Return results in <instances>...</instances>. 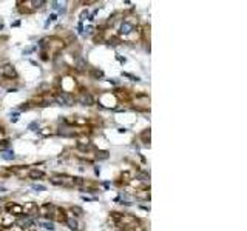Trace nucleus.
I'll use <instances>...</instances> for the list:
<instances>
[{
    "mask_svg": "<svg viewBox=\"0 0 247 231\" xmlns=\"http://www.w3.org/2000/svg\"><path fill=\"white\" fill-rule=\"evenodd\" d=\"M68 123H70L68 120H62V123L59 125V130H57L59 136H62V137H74V136L79 134V131H76V128L70 127Z\"/></svg>",
    "mask_w": 247,
    "mask_h": 231,
    "instance_id": "f257e3e1",
    "label": "nucleus"
},
{
    "mask_svg": "<svg viewBox=\"0 0 247 231\" xmlns=\"http://www.w3.org/2000/svg\"><path fill=\"white\" fill-rule=\"evenodd\" d=\"M56 100V103H59V105H67V106H71V105H74V102H76V99H74V96L71 94V92H59V96L54 99Z\"/></svg>",
    "mask_w": 247,
    "mask_h": 231,
    "instance_id": "f03ea898",
    "label": "nucleus"
},
{
    "mask_svg": "<svg viewBox=\"0 0 247 231\" xmlns=\"http://www.w3.org/2000/svg\"><path fill=\"white\" fill-rule=\"evenodd\" d=\"M0 74H2L5 79H10V80H13V79H17V71H16V68L11 65V63H6V65H3L2 68H0Z\"/></svg>",
    "mask_w": 247,
    "mask_h": 231,
    "instance_id": "7ed1b4c3",
    "label": "nucleus"
},
{
    "mask_svg": "<svg viewBox=\"0 0 247 231\" xmlns=\"http://www.w3.org/2000/svg\"><path fill=\"white\" fill-rule=\"evenodd\" d=\"M67 219H68V216H67L65 209H63V208L56 206V208H54V211H53V214H51V220H57V222H60V223H65V222H67Z\"/></svg>",
    "mask_w": 247,
    "mask_h": 231,
    "instance_id": "20e7f679",
    "label": "nucleus"
},
{
    "mask_svg": "<svg viewBox=\"0 0 247 231\" xmlns=\"http://www.w3.org/2000/svg\"><path fill=\"white\" fill-rule=\"evenodd\" d=\"M22 211H23V214H26V216H34V214L39 213V206H37L34 202H26L25 205H22Z\"/></svg>",
    "mask_w": 247,
    "mask_h": 231,
    "instance_id": "39448f33",
    "label": "nucleus"
},
{
    "mask_svg": "<svg viewBox=\"0 0 247 231\" xmlns=\"http://www.w3.org/2000/svg\"><path fill=\"white\" fill-rule=\"evenodd\" d=\"M79 103L80 105H83V106H91L93 103H94V99H93V96L90 94V92H87V91H83V92H80V96H79Z\"/></svg>",
    "mask_w": 247,
    "mask_h": 231,
    "instance_id": "423d86ee",
    "label": "nucleus"
},
{
    "mask_svg": "<svg viewBox=\"0 0 247 231\" xmlns=\"http://www.w3.org/2000/svg\"><path fill=\"white\" fill-rule=\"evenodd\" d=\"M6 211L11 216H17V217H23V211H22V205L20 203H10L6 206Z\"/></svg>",
    "mask_w": 247,
    "mask_h": 231,
    "instance_id": "0eeeda50",
    "label": "nucleus"
},
{
    "mask_svg": "<svg viewBox=\"0 0 247 231\" xmlns=\"http://www.w3.org/2000/svg\"><path fill=\"white\" fill-rule=\"evenodd\" d=\"M28 177H30V179H33V180H40V179H43V177H45V173H43V171H40V170H37V168H30V171H28Z\"/></svg>",
    "mask_w": 247,
    "mask_h": 231,
    "instance_id": "6e6552de",
    "label": "nucleus"
},
{
    "mask_svg": "<svg viewBox=\"0 0 247 231\" xmlns=\"http://www.w3.org/2000/svg\"><path fill=\"white\" fill-rule=\"evenodd\" d=\"M136 199L139 200H150V188H142V190H138L135 193Z\"/></svg>",
    "mask_w": 247,
    "mask_h": 231,
    "instance_id": "1a4fd4ad",
    "label": "nucleus"
},
{
    "mask_svg": "<svg viewBox=\"0 0 247 231\" xmlns=\"http://www.w3.org/2000/svg\"><path fill=\"white\" fill-rule=\"evenodd\" d=\"M74 68H76L79 72H85V71L88 69V65H87V62H85L82 57H77V59H76V63H74Z\"/></svg>",
    "mask_w": 247,
    "mask_h": 231,
    "instance_id": "9d476101",
    "label": "nucleus"
},
{
    "mask_svg": "<svg viewBox=\"0 0 247 231\" xmlns=\"http://www.w3.org/2000/svg\"><path fill=\"white\" fill-rule=\"evenodd\" d=\"M65 223H67V225H68V226H70L73 231H79V229H82V225H80V223H79V222H77V220L73 217V216H71V217H68Z\"/></svg>",
    "mask_w": 247,
    "mask_h": 231,
    "instance_id": "9b49d317",
    "label": "nucleus"
},
{
    "mask_svg": "<svg viewBox=\"0 0 247 231\" xmlns=\"http://www.w3.org/2000/svg\"><path fill=\"white\" fill-rule=\"evenodd\" d=\"M114 96H116L119 100H130V97H132L125 89H119V88H117V89H114Z\"/></svg>",
    "mask_w": 247,
    "mask_h": 231,
    "instance_id": "f8f14e48",
    "label": "nucleus"
},
{
    "mask_svg": "<svg viewBox=\"0 0 247 231\" xmlns=\"http://www.w3.org/2000/svg\"><path fill=\"white\" fill-rule=\"evenodd\" d=\"M135 29V25L133 23H130L128 20H124V23H122V26H120V33L122 34H128V33H132Z\"/></svg>",
    "mask_w": 247,
    "mask_h": 231,
    "instance_id": "ddd939ff",
    "label": "nucleus"
},
{
    "mask_svg": "<svg viewBox=\"0 0 247 231\" xmlns=\"http://www.w3.org/2000/svg\"><path fill=\"white\" fill-rule=\"evenodd\" d=\"M110 157V153L107 150H97L96 151V159L97 160H107Z\"/></svg>",
    "mask_w": 247,
    "mask_h": 231,
    "instance_id": "4468645a",
    "label": "nucleus"
},
{
    "mask_svg": "<svg viewBox=\"0 0 247 231\" xmlns=\"http://www.w3.org/2000/svg\"><path fill=\"white\" fill-rule=\"evenodd\" d=\"M17 225L25 228V229H28V228H33V220L31 219H25V220L20 219V220H17Z\"/></svg>",
    "mask_w": 247,
    "mask_h": 231,
    "instance_id": "2eb2a0df",
    "label": "nucleus"
},
{
    "mask_svg": "<svg viewBox=\"0 0 247 231\" xmlns=\"http://www.w3.org/2000/svg\"><path fill=\"white\" fill-rule=\"evenodd\" d=\"M17 5H19V11H20L22 14H31V13L34 11L33 8H28L23 2H17Z\"/></svg>",
    "mask_w": 247,
    "mask_h": 231,
    "instance_id": "dca6fc26",
    "label": "nucleus"
},
{
    "mask_svg": "<svg viewBox=\"0 0 247 231\" xmlns=\"http://www.w3.org/2000/svg\"><path fill=\"white\" fill-rule=\"evenodd\" d=\"M85 185V179L82 177H71V186H83Z\"/></svg>",
    "mask_w": 247,
    "mask_h": 231,
    "instance_id": "f3484780",
    "label": "nucleus"
},
{
    "mask_svg": "<svg viewBox=\"0 0 247 231\" xmlns=\"http://www.w3.org/2000/svg\"><path fill=\"white\" fill-rule=\"evenodd\" d=\"M70 211L76 216V217H80V216H83V209L80 208V206H77V205H73V206H70ZM73 216V217H74Z\"/></svg>",
    "mask_w": 247,
    "mask_h": 231,
    "instance_id": "a211bd4d",
    "label": "nucleus"
},
{
    "mask_svg": "<svg viewBox=\"0 0 247 231\" xmlns=\"http://www.w3.org/2000/svg\"><path fill=\"white\" fill-rule=\"evenodd\" d=\"M141 140L144 143H150V128H147L141 133Z\"/></svg>",
    "mask_w": 247,
    "mask_h": 231,
    "instance_id": "6ab92c4d",
    "label": "nucleus"
},
{
    "mask_svg": "<svg viewBox=\"0 0 247 231\" xmlns=\"http://www.w3.org/2000/svg\"><path fill=\"white\" fill-rule=\"evenodd\" d=\"M120 14L119 13H114L113 16H110V19H108V22H107V26H113L116 22H117V17H119Z\"/></svg>",
    "mask_w": 247,
    "mask_h": 231,
    "instance_id": "aec40b11",
    "label": "nucleus"
},
{
    "mask_svg": "<svg viewBox=\"0 0 247 231\" xmlns=\"http://www.w3.org/2000/svg\"><path fill=\"white\" fill-rule=\"evenodd\" d=\"M30 5L34 6L33 10H37V8H42L43 5H47V2H45V0H34V2H30Z\"/></svg>",
    "mask_w": 247,
    "mask_h": 231,
    "instance_id": "412c9836",
    "label": "nucleus"
},
{
    "mask_svg": "<svg viewBox=\"0 0 247 231\" xmlns=\"http://www.w3.org/2000/svg\"><path fill=\"white\" fill-rule=\"evenodd\" d=\"M119 43H120V39L117 36H113V37L108 39V45H111V46H117Z\"/></svg>",
    "mask_w": 247,
    "mask_h": 231,
    "instance_id": "4be33fe9",
    "label": "nucleus"
},
{
    "mask_svg": "<svg viewBox=\"0 0 247 231\" xmlns=\"http://www.w3.org/2000/svg\"><path fill=\"white\" fill-rule=\"evenodd\" d=\"M91 76L94 79H102L103 77V71H100V69H91Z\"/></svg>",
    "mask_w": 247,
    "mask_h": 231,
    "instance_id": "5701e85b",
    "label": "nucleus"
},
{
    "mask_svg": "<svg viewBox=\"0 0 247 231\" xmlns=\"http://www.w3.org/2000/svg\"><path fill=\"white\" fill-rule=\"evenodd\" d=\"M120 177H122V180H125V182H130V180H132V173H130V171H124Z\"/></svg>",
    "mask_w": 247,
    "mask_h": 231,
    "instance_id": "b1692460",
    "label": "nucleus"
},
{
    "mask_svg": "<svg viewBox=\"0 0 247 231\" xmlns=\"http://www.w3.org/2000/svg\"><path fill=\"white\" fill-rule=\"evenodd\" d=\"M6 148H10V140L8 139L0 140V150H6Z\"/></svg>",
    "mask_w": 247,
    "mask_h": 231,
    "instance_id": "393cba45",
    "label": "nucleus"
},
{
    "mask_svg": "<svg viewBox=\"0 0 247 231\" xmlns=\"http://www.w3.org/2000/svg\"><path fill=\"white\" fill-rule=\"evenodd\" d=\"M2 157L5 159V160H13L16 156H14V153H11V151H8V153H5V154H2Z\"/></svg>",
    "mask_w": 247,
    "mask_h": 231,
    "instance_id": "a878e982",
    "label": "nucleus"
},
{
    "mask_svg": "<svg viewBox=\"0 0 247 231\" xmlns=\"http://www.w3.org/2000/svg\"><path fill=\"white\" fill-rule=\"evenodd\" d=\"M40 225H42L43 228H47V229H51V231L54 229V225H53L51 222H40Z\"/></svg>",
    "mask_w": 247,
    "mask_h": 231,
    "instance_id": "bb28decb",
    "label": "nucleus"
},
{
    "mask_svg": "<svg viewBox=\"0 0 247 231\" xmlns=\"http://www.w3.org/2000/svg\"><path fill=\"white\" fill-rule=\"evenodd\" d=\"M138 177H139V180H147V179H148L150 176H148L147 173H141V174H139Z\"/></svg>",
    "mask_w": 247,
    "mask_h": 231,
    "instance_id": "cd10ccee",
    "label": "nucleus"
},
{
    "mask_svg": "<svg viewBox=\"0 0 247 231\" xmlns=\"http://www.w3.org/2000/svg\"><path fill=\"white\" fill-rule=\"evenodd\" d=\"M33 188H34L36 191H45V186H43V185H33Z\"/></svg>",
    "mask_w": 247,
    "mask_h": 231,
    "instance_id": "c85d7f7f",
    "label": "nucleus"
},
{
    "mask_svg": "<svg viewBox=\"0 0 247 231\" xmlns=\"http://www.w3.org/2000/svg\"><path fill=\"white\" fill-rule=\"evenodd\" d=\"M40 134H42V136H50L51 131H50V128H43V131H40Z\"/></svg>",
    "mask_w": 247,
    "mask_h": 231,
    "instance_id": "c756f323",
    "label": "nucleus"
},
{
    "mask_svg": "<svg viewBox=\"0 0 247 231\" xmlns=\"http://www.w3.org/2000/svg\"><path fill=\"white\" fill-rule=\"evenodd\" d=\"M40 57H42V60H48V59H50V57H48V53H47V51H42Z\"/></svg>",
    "mask_w": 247,
    "mask_h": 231,
    "instance_id": "7c9ffc66",
    "label": "nucleus"
},
{
    "mask_svg": "<svg viewBox=\"0 0 247 231\" xmlns=\"http://www.w3.org/2000/svg\"><path fill=\"white\" fill-rule=\"evenodd\" d=\"M0 214H2V206H0Z\"/></svg>",
    "mask_w": 247,
    "mask_h": 231,
    "instance_id": "2f4dec72",
    "label": "nucleus"
}]
</instances>
